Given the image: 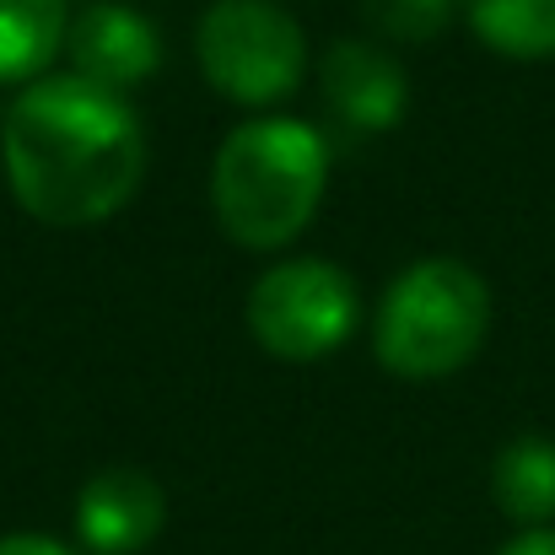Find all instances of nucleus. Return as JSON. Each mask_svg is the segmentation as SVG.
I'll use <instances>...</instances> for the list:
<instances>
[{
    "mask_svg": "<svg viewBox=\"0 0 555 555\" xmlns=\"http://www.w3.org/2000/svg\"><path fill=\"white\" fill-rule=\"evenodd\" d=\"M319 87L330 114L340 119V130L351 135H383L404 119L410 108V81L404 65L383 49V43H362V38H340L324 65H319Z\"/></svg>",
    "mask_w": 555,
    "mask_h": 555,
    "instance_id": "nucleus-7",
    "label": "nucleus"
},
{
    "mask_svg": "<svg viewBox=\"0 0 555 555\" xmlns=\"http://www.w3.org/2000/svg\"><path fill=\"white\" fill-rule=\"evenodd\" d=\"M65 60H70V76H87L125 98L130 87H141L163 70V33L146 11H135L125 0H98L81 16H70Z\"/></svg>",
    "mask_w": 555,
    "mask_h": 555,
    "instance_id": "nucleus-6",
    "label": "nucleus"
},
{
    "mask_svg": "<svg viewBox=\"0 0 555 555\" xmlns=\"http://www.w3.org/2000/svg\"><path fill=\"white\" fill-rule=\"evenodd\" d=\"M0 163L16 205L43 227L114 221L146 173V135L135 108L70 70L22 87L0 125Z\"/></svg>",
    "mask_w": 555,
    "mask_h": 555,
    "instance_id": "nucleus-1",
    "label": "nucleus"
},
{
    "mask_svg": "<svg viewBox=\"0 0 555 555\" xmlns=\"http://www.w3.org/2000/svg\"><path fill=\"white\" fill-rule=\"evenodd\" d=\"M194 54H199L205 81L243 108H275L308 76V38L297 16L275 0L205 5L194 27Z\"/></svg>",
    "mask_w": 555,
    "mask_h": 555,
    "instance_id": "nucleus-4",
    "label": "nucleus"
},
{
    "mask_svg": "<svg viewBox=\"0 0 555 555\" xmlns=\"http://www.w3.org/2000/svg\"><path fill=\"white\" fill-rule=\"evenodd\" d=\"M464 11V0H362V16L383 43H431L453 16Z\"/></svg>",
    "mask_w": 555,
    "mask_h": 555,
    "instance_id": "nucleus-12",
    "label": "nucleus"
},
{
    "mask_svg": "<svg viewBox=\"0 0 555 555\" xmlns=\"http://www.w3.org/2000/svg\"><path fill=\"white\" fill-rule=\"evenodd\" d=\"M168 524V491L146 469H103L76 496V540L87 555H135Z\"/></svg>",
    "mask_w": 555,
    "mask_h": 555,
    "instance_id": "nucleus-8",
    "label": "nucleus"
},
{
    "mask_svg": "<svg viewBox=\"0 0 555 555\" xmlns=\"http://www.w3.org/2000/svg\"><path fill=\"white\" fill-rule=\"evenodd\" d=\"M491 496L496 507L524 524V529H551L555 524V442L529 431L513 437L496 464H491Z\"/></svg>",
    "mask_w": 555,
    "mask_h": 555,
    "instance_id": "nucleus-9",
    "label": "nucleus"
},
{
    "mask_svg": "<svg viewBox=\"0 0 555 555\" xmlns=\"http://www.w3.org/2000/svg\"><path fill=\"white\" fill-rule=\"evenodd\" d=\"M491 335V286L464 259H415L388 281L372 351L393 377H448L469 367Z\"/></svg>",
    "mask_w": 555,
    "mask_h": 555,
    "instance_id": "nucleus-3",
    "label": "nucleus"
},
{
    "mask_svg": "<svg viewBox=\"0 0 555 555\" xmlns=\"http://www.w3.org/2000/svg\"><path fill=\"white\" fill-rule=\"evenodd\" d=\"M65 0H0V81L33 87L65 54Z\"/></svg>",
    "mask_w": 555,
    "mask_h": 555,
    "instance_id": "nucleus-10",
    "label": "nucleus"
},
{
    "mask_svg": "<svg viewBox=\"0 0 555 555\" xmlns=\"http://www.w3.org/2000/svg\"><path fill=\"white\" fill-rule=\"evenodd\" d=\"M330 189V141L308 119L264 114L237 125L210 163V210L243 248H286L319 216Z\"/></svg>",
    "mask_w": 555,
    "mask_h": 555,
    "instance_id": "nucleus-2",
    "label": "nucleus"
},
{
    "mask_svg": "<svg viewBox=\"0 0 555 555\" xmlns=\"http://www.w3.org/2000/svg\"><path fill=\"white\" fill-rule=\"evenodd\" d=\"M502 555H555V524L551 529H524L518 540H507Z\"/></svg>",
    "mask_w": 555,
    "mask_h": 555,
    "instance_id": "nucleus-14",
    "label": "nucleus"
},
{
    "mask_svg": "<svg viewBox=\"0 0 555 555\" xmlns=\"http://www.w3.org/2000/svg\"><path fill=\"white\" fill-rule=\"evenodd\" d=\"M0 555H76V551L60 545V540H49V534H5Z\"/></svg>",
    "mask_w": 555,
    "mask_h": 555,
    "instance_id": "nucleus-13",
    "label": "nucleus"
},
{
    "mask_svg": "<svg viewBox=\"0 0 555 555\" xmlns=\"http://www.w3.org/2000/svg\"><path fill=\"white\" fill-rule=\"evenodd\" d=\"M362 319L357 281L330 259H281L248 286V335L275 362L335 357Z\"/></svg>",
    "mask_w": 555,
    "mask_h": 555,
    "instance_id": "nucleus-5",
    "label": "nucleus"
},
{
    "mask_svg": "<svg viewBox=\"0 0 555 555\" xmlns=\"http://www.w3.org/2000/svg\"><path fill=\"white\" fill-rule=\"evenodd\" d=\"M464 22L502 60L555 54V0H464Z\"/></svg>",
    "mask_w": 555,
    "mask_h": 555,
    "instance_id": "nucleus-11",
    "label": "nucleus"
}]
</instances>
